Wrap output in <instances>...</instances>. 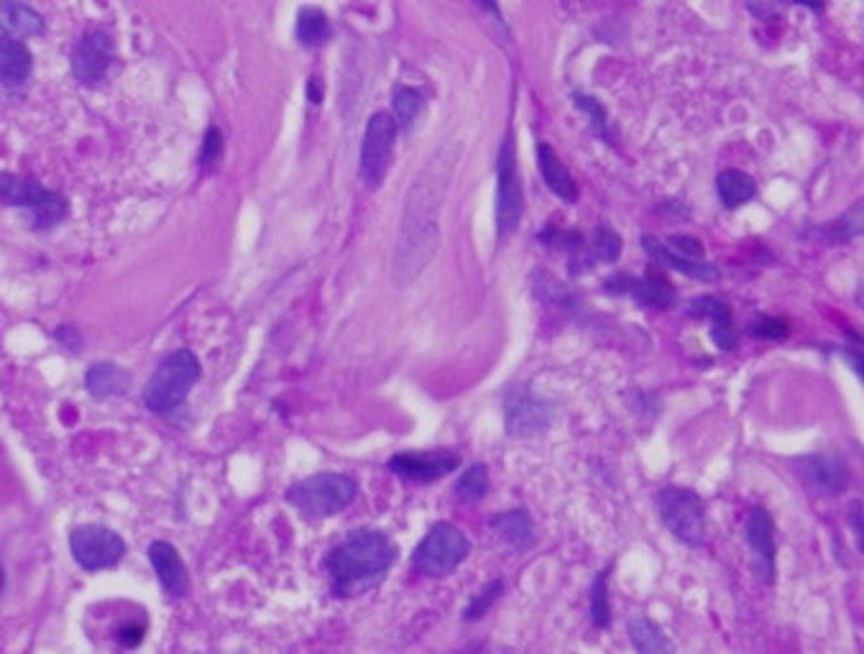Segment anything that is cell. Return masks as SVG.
I'll list each match as a JSON object with an SVG mask.
<instances>
[{"label": "cell", "mask_w": 864, "mask_h": 654, "mask_svg": "<svg viewBox=\"0 0 864 654\" xmlns=\"http://www.w3.org/2000/svg\"><path fill=\"white\" fill-rule=\"evenodd\" d=\"M460 146L445 143L435 157L425 164L407 192L405 215H401L395 266L391 277L399 287L413 284L430 266L440 246V212L448 195L453 171H456Z\"/></svg>", "instance_id": "cell-1"}, {"label": "cell", "mask_w": 864, "mask_h": 654, "mask_svg": "<svg viewBox=\"0 0 864 654\" xmlns=\"http://www.w3.org/2000/svg\"><path fill=\"white\" fill-rule=\"evenodd\" d=\"M399 549L395 539L379 529H356L338 542L325 557V571L330 575V591L336 598L361 596L379 585L391 565L397 563Z\"/></svg>", "instance_id": "cell-2"}, {"label": "cell", "mask_w": 864, "mask_h": 654, "mask_svg": "<svg viewBox=\"0 0 864 654\" xmlns=\"http://www.w3.org/2000/svg\"><path fill=\"white\" fill-rule=\"evenodd\" d=\"M358 484L346 473H315L287 490V504L305 519H328L354 504Z\"/></svg>", "instance_id": "cell-3"}, {"label": "cell", "mask_w": 864, "mask_h": 654, "mask_svg": "<svg viewBox=\"0 0 864 654\" xmlns=\"http://www.w3.org/2000/svg\"><path fill=\"white\" fill-rule=\"evenodd\" d=\"M0 205L29 210L31 226L39 230L54 228L57 222L67 218V210H70V202H67L64 195L47 189L39 179L11 175V171H0Z\"/></svg>", "instance_id": "cell-4"}, {"label": "cell", "mask_w": 864, "mask_h": 654, "mask_svg": "<svg viewBox=\"0 0 864 654\" xmlns=\"http://www.w3.org/2000/svg\"><path fill=\"white\" fill-rule=\"evenodd\" d=\"M200 378V360L192 350H175L161 360L157 371L151 374L147 389H143V404L157 415L177 409L187 399V394Z\"/></svg>", "instance_id": "cell-5"}, {"label": "cell", "mask_w": 864, "mask_h": 654, "mask_svg": "<svg viewBox=\"0 0 864 654\" xmlns=\"http://www.w3.org/2000/svg\"><path fill=\"white\" fill-rule=\"evenodd\" d=\"M655 509L667 532L686 547H701L706 539V504L693 488L665 486L655 494Z\"/></svg>", "instance_id": "cell-6"}, {"label": "cell", "mask_w": 864, "mask_h": 654, "mask_svg": "<svg viewBox=\"0 0 864 654\" xmlns=\"http://www.w3.org/2000/svg\"><path fill=\"white\" fill-rule=\"evenodd\" d=\"M470 555V542L456 524L438 522L413 553V567L425 578H445Z\"/></svg>", "instance_id": "cell-7"}, {"label": "cell", "mask_w": 864, "mask_h": 654, "mask_svg": "<svg viewBox=\"0 0 864 654\" xmlns=\"http://www.w3.org/2000/svg\"><path fill=\"white\" fill-rule=\"evenodd\" d=\"M522 212H525V192L517 169L515 133H507L501 143L499 161H496V230L499 236H512L519 228Z\"/></svg>", "instance_id": "cell-8"}, {"label": "cell", "mask_w": 864, "mask_h": 654, "mask_svg": "<svg viewBox=\"0 0 864 654\" xmlns=\"http://www.w3.org/2000/svg\"><path fill=\"white\" fill-rule=\"evenodd\" d=\"M70 549L82 571L98 573L123 561L126 542L118 532L100 527V524H82L70 532Z\"/></svg>", "instance_id": "cell-9"}, {"label": "cell", "mask_w": 864, "mask_h": 654, "mask_svg": "<svg viewBox=\"0 0 864 654\" xmlns=\"http://www.w3.org/2000/svg\"><path fill=\"white\" fill-rule=\"evenodd\" d=\"M397 133L399 128L389 113H374L369 118L361 146V179L369 189H379L387 179Z\"/></svg>", "instance_id": "cell-10"}, {"label": "cell", "mask_w": 864, "mask_h": 654, "mask_svg": "<svg viewBox=\"0 0 864 654\" xmlns=\"http://www.w3.org/2000/svg\"><path fill=\"white\" fill-rule=\"evenodd\" d=\"M793 466L801 484L816 496H840L850 486V466L836 453L801 455Z\"/></svg>", "instance_id": "cell-11"}, {"label": "cell", "mask_w": 864, "mask_h": 654, "mask_svg": "<svg viewBox=\"0 0 864 654\" xmlns=\"http://www.w3.org/2000/svg\"><path fill=\"white\" fill-rule=\"evenodd\" d=\"M116 62V44L108 31L90 29L72 51V75L82 85H100Z\"/></svg>", "instance_id": "cell-12"}, {"label": "cell", "mask_w": 864, "mask_h": 654, "mask_svg": "<svg viewBox=\"0 0 864 654\" xmlns=\"http://www.w3.org/2000/svg\"><path fill=\"white\" fill-rule=\"evenodd\" d=\"M460 466L456 450H409L391 455L387 468L399 478L415 480V484H435Z\"/></svg>", "instance_id": "cell-13"}, {"label": "cell", "mask_w": 864, "mask_h": 654, "mask_svg": "<svg viewBox=\"0 0 864 654\" xmlns=\"http://www.w3.org/2000/svg\"><path fill=\"white\" fill-rule=\"evenodd\" d=\"M550 417V404L527 389H512L504 399V422H507V435L512 437H533L545 433Z\"/></svg>", "instance_id": "cell-14"}, {"label": "cell", "mask_w": 864, "mask_h": 654, "mask_svg": "<svg viewBox=\"0 0 864 654\" xmlns=\"http://www.w3.org/2000/svg\"><path fill=\"white\" fill-rule=\"evenodd\" d=\"M744 537L755 555V575L765 585H775L777 573V545H775V522L765 506L749 509L747 522H744Z\"/></svg>", "instance_id": "cell-15"}, {"label": "cell", "mask_w": 864, "mask_h": 654, "mask_svg": "<svg viewBox=\"0 0 864 654\" xmlns=\"http://www.w3.org/2000/svg\"><path fill=\"white\" fill-rule=\"evenodd\" d=\"M147 555L153 565V573H157V578L161 583V588H165L169 596L182 598L185 593L190 591V573H187L177 547L169 545L165 539H157L149 545Z\"/></svg>", "instance_id": "cell-16"}, {"label": "cell", "mask_w": 864, "mask_h": 654, "mask_svg": "<svg viewBox=\"0 0 864 654\" xmlns=\"http://www.w3.org/2000/svg\"><path fill=\"white\" fill-rule=\"evenodd\" d=\"M688 317H698V320H712V340L716 343V348L722 350H732L737 346V327H734V317L732 309L722 299H716L712 295L696 297L688 305Z\"/></svg>", "instance_id": "cell-17"}, {"label": "cell", "mask_w": 864, "mask_h": 654, "mask_svg": "<svg viewBox=\"0 0 864 654\" xmlns=\"http://www.w3.org/2000/svg\"><path fill=\"white\" fill-rule=\"evenodd\" d=\"M489 527L507 542L512 549H517V553H527L537 542L533 516L527 514V509H509L504 514H496L489 519Z\"/></svg>", "instance_id": "cell-18"}, {"label": "cell", "mask_w": 864, "mask_h": 654, "mask_svg": "<svg viewBox=\"0 0 864 654\" xmlns=\"http://www.w3.org/2000/svg\"><path fill=\"white\" fill-rule=\"evenodd\" d=\"M0 31L6 39H31L44 33V19L31 6L13 3V0H0Z\"/></svg>", "instance_id": "cell-19"}, {"label": "cell", "mask_w": 864, "mask_h": 654, "mask_svg": "<svg viewBox=\"0 0 864 654\" xmlns=\"http://www.w3.org/2000/svg\"><path fill=\"white\" fill-rule=\"evenodd\" d=\"M537 164H540L543 179L553 195H558L560 200H566V202L578 200V187H576V182H573V177L568 175L566 164L560 161V157L555 153L550 143H545V141L537 143Z\"/></svg>", "instance_id": "cell-20"}, {"label": "cell", "mask_w": 864, "mask_h": 654, "mask_svg": "<svg viewBox=\"0 0 864 654\" xmlns=\"http://www.w3.org/2000/svg\"><path fill=\"white\" fill-rule=\"evenodd\" d=\"M643 246H645L647 256L655 258L657 264L671 266V269L686 274V277H691V279H701V281H716L718 279L716 266L704 264V261H688V258L675 256L671 248L663 246L655 236H643Z\"/></svg>", "instance_id": "cell-21"}, {"label": "cell", "mask_w": 864, "mask_h": 654, "mask_svg": "<svg viewBox=\"0 0 864 654\" xmlns=\"http://www.w3.org/2000/svg\"><path fill=\"white\" fill-rule=\"evenodd\" d=\"M33 57L23 41L0 37V85H23L31 77Z\"/></svg>", "instance_id": "cell-22"}, {"label": "cell", "mask_w": 864, "mask_h": 654, "mask_svg": "<svg viewBox=\"0 0 864 654\" xmlns=\"http://www.w3.org/2000/svg\"><path fill=\"white\" fill-rule=\"evenodd\" d=\"M632 297L647 309H667L675 303V287L661 269L649 266L643 279H635Z\"/></svg>", "instance_id": "cell-23"}, {"label": "cell", "mask_w": 864, "mask_h": 654, "mask_svg": "<svg viewBox=\"0 0 864 654\" xmlns=\"http://www.w3.org/2000/svg\"><path fill=\"white\" fill-rule=\"evenodd\" d=\"M131 386V376L116 364H96L85 374V389H88L96 399H110L121 397Z\"/></svg>", "instance_id": "cell-24"}, {"label": "cell", "mask_w": 864, "mask_h": 654, "mask_svg": "<svg viewBox=\"0 0 864 654\" xmlns=\"http://www.w3.org/2000/svg\"><path fill=\"white\" fill-rule=\"evenodd\" d=\"M627 634L637 654H675L673 642L667 640L661 624L647 616H635L627 622Z\"/></svg>", "instance_id": "cell-25"}, {"label": "cell", "mask_w": 864, "mask_h": 654, "mask_svg": "<svg viewBox=\"0 0 864 654\" xmlns=\"http://www.w3.org/2000/svg\"><path fill=\"white\" fill-rule=\"evenodd\" d=\"M716 192L722 197L726 208H739V205L749 202L757 195V185L747 171L742 169H724L716 177Z\"/></svg>", "instance_id": "cell-26"}, {"label": "cell", "mask_w": 864, "mask_h": 654, "mask_svg": "<svg viewBox=\"0 0 864 654\" xmlns=\"http://www.w3.org/2000/svg\"><path fill=\"white\" fill-rule=\"evenodd\" d=\"M330 21L320 8L305 6L297 16V39L302 47H322L330 39Z\"/></svg>", "instance_id": "cell-27"}, {"label": "cell", "mask_w": 864, "mask_h": 654, "mask_svg": "<svg viewBox=\"0 0 864 654\" xmlns=\"http://www.w3.org/2000/svg\"><path fill=\"white\" fill-rule=\"evenodd\" d=\"M614 565L609 563L602 573L596 575L592 585V598H588V614H592V624L596 630L606 632L612 624V601H609V573Z\"/></svg>", "instance_id": "cell-28"}, {"label": "cell", "mask_w": 864, "mask_h": 654, "mask_svg": "<svg viewBox=\"0 0 864 654\" xmlns=\"http://www.w3.org/2000/svg\"><path fill=\"white\" fill-rule=\"evenodd\" d=\"M486 494H489V470H486L484 463H476V466H470L460 473V478L456 484L458 502L476 504V502H481Z\"/></svg>", "instance_id": "cell-29"}, {"label": "cell", "mask_w": 864, "mask_h": 654, "mask_svg": "<svg viewBox=\"0 0 864 654\" xmlns=\"http://www.w3.org/2000/svg\"><path fill=\"white\" fill-rule=\"evenodd\" d=\"M391 106H395V123L397 128H401V131H409L417 123V118H420L423 108H425V100L423 95L413 90V88H397L395 98H391Z\"/></svg>", "instance_id": "cell-30"}, {"label": "cell", "mask_w": 864, "mask_h": 654, "mask_svg": "<svg viewBox=\"0 0 864 654\" xmlns=\"http://www.w3.org/2000/svg\"><path fill=\"white\" fill-rule=\"evenodd\" d=\"M592 251H594V256L598 258V261H604V264L619 261V256H622V236L614 228L606 226V222H602V226L594 230Z\"/></svg>", "instance_id": "cell-31"}, {"label": "cell", "mask_w": 864, "mask_h": 654, "mask_svg": "<svg viewBox=\"0 0 864 654\" xmlns=\"http://www.w3.org/2000/svg\"><path fill=\"white\" fill-rule=\"evenodd\" d=\"M501 591H504L501 581L486 583L484 588L478 591L474 598H470V604L464 611V622H478V618H484L486 614H489V608L496 604V598L501 596Z\"/></svg>", "instance_id": "cell-32"}, {"label": "cell", "mask_w": 864, "mask_h": 654, "mask_svg": "<svg viewBox=\"0 0 864 654\" xmlns=\"http://www.w3.org/2000/svg\"><path fill=\"white\" fill-rule=\"evenodd\" d=\"M826 234L832 244H844V240H852L854 236L862 234V202H854V208L844 215L842 220L828 222Z\"/></svg>", "instance_id": "cell-33"}, {"label": "cell", "mask_w": 864, "mask_h": 654, "mask_svg": "<svg viewBox=\"0 0 864 654\" xmlns=\"http://www.w3.org/2000/svg\"><path fill=\"white\" fill-rule=\"evenodd\" d=\"M573 100H576L578 110H584V113L588 116V120H592L594 133L602 136L604 141H612L609 139V131H606V126H609V123H606V110H604L602 102H598L596 98H588V95H580V92L573 95Z\"/></svg>", "instance_id": "cell-34"}, {"label": "cell", "mask_w": 864, "mask_h": 654, "mask_svg": "<svg viewBox=\"0 0 864 654\" xmlns=\"http://www.w3.org/2000/svg\"><path fill=\"white\" fill-rule=\"evenodd\" d=\"M788 325L777 317H767V315H757V320L749 323V335L752 338H765V340H783L788 338Z\"/></svg>", "instance_id": "cell-35"}, {"label": "cell", "mask_w": 864, "mask_h": 654, "mask_svg": "<svg viewBox=\"0 0 864 654\" xmlns=\"http://www.w3.org/2000/svg\"><path fill=\"white\" fill-rule=\"evenodd\" d=\"M667 244H671V251L675 256L688 258V261H704V244H701L698 238H693V236H673L671 240H667Z\"/></svg>", "instance_id": "cell-36"}, {"label": "cell", "mask_w": 864, "mask_h": 654, "mask_svg": "<svg viewBox=\"0 0 864 654\" xmlns=\"http://www.w3.org/2000/svg\"><path fill=\"white\" fill-rule=\"evenodd\" d=\"M220 153H222V133L218 131V128H210V131L205 133V143H202V153H200L202 169L216 167Z\"/></svg>", "instance_id": "cell-37"}, {"label": "cell", "mask_w": 864, "mask_h": 654, "mask_svg": "<svg viewBox=\"0 0 864 654\" xmlns=\"http://www.w3.org/2000/svg\"><path fill=\"white\" fill-rule=\"evenodd\" d=\"M850 522H852V529L854 535H857L860 539V553H862V504L854 502L852 509H850Z\"/></svg>", "instance_id": "cell-38"}, {"label": "cell", "mask_w": 864, "mask_h": 654, "mask_svg": "<svg viewBox=\"0 0 864 654\" xmlns=\"http://www.w3.org/2000/svg\"><path fill=\"white\" fill-rule=\"evenodd\" d=\"M307 98H310V102H315V106L322 100V85L318 77H312V80L307 82Z\"/></svg>", "instance_id": "cell-39"}, {"label": "cell", "mask_w": 864, "mask_h": 654, "mask_svg": "<svg viewBox=\"0 0 864 654\" xmlns=\"http://www.w3.org/2000/svg\"><path fill=\"white\" fill-rule=\"evenodd\" d=\"M3 585H6V571L0 567V591H3Z\"/></svg>", "instance_id": "cell-40"}]
</instances>
